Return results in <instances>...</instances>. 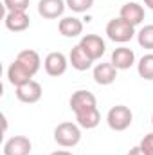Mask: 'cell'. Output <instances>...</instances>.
Masks as SVG:
<instances>
[{
    "mask_svg": "<svg viewBox=\"0 0 153 155\" xmlns=\"http://www.w3.org/2000/svg\"><path fill=\"white\" fill-rule=\"evenodd\" d=\"M128 155H146V153L141 150V146H133V148L128 152Z\"/></svg>",
    "mask_w": 153,
    "mask_h": 155,
    "instance_id": "obj_24",
    "label": "cell"
},
{
    "mask_svg": "<svg viewBox=\"0 0 153 155\" xmlns=\"http://www.w3.org/2000/svg\"><path fill=\"white\" fill-rule=\"evenodd\" d=\"M115 78H117V69L114 67L112 61L110 63H97L94 67V81L97 85H103V87L112 85Z\"/></svg>",
    "mask_w": 153,
    "mask_h": 155,
    "instance_id": "obj_15",
    "label": "cell"
},
{
    "mask_svg": "<svg viewBox=\"0 0 153 155\" xmlns=\"http://www.w3.org/2000/svg\"><path fill=\"white\" fill-rule=\"evenodd\" d=\"M4 25L11 33H22L31 25V18L25 11H7L4 18Z\"/></svg>",
    "mask_w": 153,
    "mask_h": 155,
    "instance_id": "obj_9",
    "label": "cell"
},
{
    "mask_svg": "<svg viewBox=\"0 0 153 155\" xmlns=\"http://www.w3.org/2000/svg\"><path fill=\"white\" fill-rule=\"evenodd\" d=\"M137 72L139 76L146 81H153V52L150 54H144L139 63H137Z\"/></svg>",
    "mask_w": 153,
    "mask_h": 155,
    "instance_id": "obj_19",
    "label": "cell"
},
{
    "mask_svg": "<svg viewBox=\"0 0 153 155\" xmlns=\"http://www.w3.org/2000/svg\"><path fill=\"white\" fill-rule=\"evenodd\" d=\"M139 146H141V150L146 155H153V132L151 134H146V135L142 137V141H141Z\"/></svg>",
    "mask_w": 153,
    "mask_h": 155,
    "instance_id": "obj_23",
    "label": "cell"
},
{
    "mask_svg": "<svg viewBox=\"0 0 153 155\" xmlns=\"http://www.w3.org/2000/svg\"><path fill=\"white\" fill-rule=\"evenodd\" d=\"M7 79H9V83L11 85H15V87H20V85H24L25 81H29V79H33V76L15 60L11 65H9V69H7Z\"/></svg>",
    "mask_w": 153,
    "mask_h": 155,
    "instance_id": "obj_17",
    "label": "cell"
},
{
    "mask_svg": "<svg viewBox=\"0 0 153 155\" xmlns=\"http://www.w3.org/2000/svg\"><path fill=\"white\" fill-rule=\"evenodd\" d=\"M70 110L74 114H79V112H85V110H90V108H96L97 107V99L92 92L88 90H76L72 96H70Z\"/></svg>",
    "mask_w": 153,
    "mask_h": 155,
    "instance_id": "obj_6",
    "label": "cell"
},
{
    "mask_svg": "<svg viewBox=\"0 0 153 155\" xmlns=\"http://www.w3.org/2000/svg\"><path fill=\"white\" fill-rule=\"evenodd\" d=\"M58 31L65 36V38H76L83 33V22L76 16H65L60 20L58 24Z\"/></svg>",
    "mask_w": 153,
    "mask_h": 155,
    "instance_id": "obj_16",
    "label": "cell"
},
{
    "mask_svg": "<svg viewBox=\"0 0 153 155\" xmlns=\"http://www.w3.org/2000/svg\"><path fill=\"white\" fill-rule=\"evenodd\" d=\"M151 124H153V116H151Z\"/></svg>",
    "mask_w": 153,
    "mask_h": 155,
    "instance_id": "obj_27",
    "label": "cell"
},
{
    "mask_svg": "<svg viewBox=\"0 0 153 155\" xmlns=\"http://www.w3.org/2000/svg\"><path fill=\"white\" fill-rule=\"evenodd\" d=\"M31 0H4L7 11H27Z\"/></svg>",
    "mask_w": 153,
    "mask_h": 155,
    "instance_id": "obj_22",
    "label": "cell"
},
{
    "mask_svg": "<svg viewBox=\"0 0 153 155\" xmlns=\"http://www.w3.org/2000/svg\"><path fill=\"white\" fill-rule=\"evenodd\" d=\"M132 121H133V114L124 105H115L106 114V123L115 132H124L126 128H130Z\"/></svg>",
    "mask_w": 153,
    "mask_h": 155,
    "instance_id": "obj_3",
    "label": "cell"
},
{
    "mask_svg": "<svg viewBox=\"0 0 153 155\" xmlns=\"http://www.w3.org/2000/svg\"><path fill=\"white\" fill-rule=\"evenodd\" d=\"M69 63L79 71V72H83V71H88L90 67H92V63H94V60L85 52V49L77 43L72 47V51H70V54H69Z\"/></svg>",
    "mask_w": 153,
    "mask_h": 155,
    "instance_id": "obj_14",
    "label": "cell"
},
{
    "mask_svg": "<svg viewBox=\"0 0 153 155\" xmlns=\"http://www.w3.org/2000/svg\"><path fill=\"white\" fill-rule=\"evenodd\" d=\"M15 88H16L15 94H16L18 101H22V103H29V105L38 103L40 99H41V94H43L41 85H40L38 81H34V79H29V81H25L24 85L15 87Z\"/></svg>",
    "mask_w": 153,
    "mask_h": 155,
    "instance_id": "obj_5",
    "label": "cell"
},
{
    "mask_svg": "<svg viewBox=\"0 0 153 155\" xmlns=\"http://www.w3.org/2000/svg\"><path fill=\"white\" fill-rule=\"evenodd\" d=\"M79 45L85 49V52L96 61V60H99L103 54H105V51H106V45H105V40L101 38L99 35H85L81 41H79Z\"/></svg>",
    "mask_w": 153,
    "mask_h": 155,
    "instance_id": "obj_7",
    "label": "cell"
},
{
    "mask_svg": "<svg viewBox=\"0 0 153 155\" xmlns=\"http://www.w3.org/2000/svg\"><path fill=\"white\" fill-rule=\"evenodd\" d=\"M144 4H146V5H148V7L153 11V0H144Z\"/></svg>",
    "mask_w": 153,
    "mask_h": 155,
    "instance_id": "obj_26",
    "label": "cell"
},
{
    "mask_svg": "<svg viewBox=\"0 0 153 155\" xmlns=\"http://www.w3.org/2000/svg\"><path fill=\"white\" fill-rule=\"evenodd\" d=\"M106 36L115 41V43H126L135 36V27L132 24H128L126 20L119 18H112L106 24Z\"/></svg>",
    "mask_w": 153,
    "mask_h": 155,
    "instance_id": "obj_2",
    "label": "cell"
},
{
    "mask_svg": "<svg viewBox=\"0 0 153 155\" xmlns=\"http://www.w3.org/2000/svg\"><path fill=\"white\" fill-rule=\"evenodd\" d=\"M43 67H45V72L52 78L63 76L67 72V67H69V60L63 52L56 51V52H49L43 60Z\"/></svg>",
    "mask_w": 153,
    "mask_h": 155,
    "instance_id": "obj_4",
    "label": "cell"
},
{
    "mask_svg": "<svg viewBox=\"0 0 153 155\" xmlns=\"http://www.w3.org/2000/svg\"><path fill=\"white\" fill-rule=\"evenodd\" d=\"M137 41L142 49H153V24L144 25L137 33Z\"/></svg>",
    "mask_w": 153,
    "mask_h": 155,
    "instance_id": "obj_20",
    "label": "cell"
},
{
    "mask_svg": "<svg viewBox=\"0 0 153 155\" xmlns=\"http://www.w3.org/2000/svg\"><path fill=\"white\" fill-rule=\"evenodd\" d=\"M67 7V2L65 0H40L38 2V13L40 16L47 18V20H54V18H60L63 15Z\"/></svg>",
    "mask_w": 153,
    "mask_h": 155,
    "instance_id": "obj_10",
    "label": "cell"
},
{
    "mask_svg": "<svg viewBox=\"0 0 153 155\" xmlns=\"http://www.w3.org/2000/svg\"><path fill=\"white\" fill-rule=\"evenodd\" d=\"M33 152V143L25 135H15L5 141L4 155H29Z\"/></svg>",
    "mask_w": 153,
    "mask_h": 155,
    "instance_id": "obj_8",
    "label": "cell"
},
{
    "mask_svg": "<svg viewBox=\"0 0 153 155\" xmlns=\"http://www.w3.org/2000/svg\"><path fill=\"white\" fill-rule=\"evenodd\" d=\"M76 121L81 128L92 130V128H96L101 123V114H99V110L96 107V108H90V110H85V112L76 114Z\"/></svg>",
    "mask_w": 153,
    "mask_h": 155,
    "instance_id": "obj_18",
    "label": "cell"
},
{
    "mask_svg": "<svg viewBox=\"0 0 153 155\" xmlns=\"http://www.w3.org/2000/svg\"><path fill=\"white\" fill-rule=\"evenodd\" d=\"M65 2H67V7L74 13H86L94 5V0H65Z\"/></svg>",
    "mask_w": 153,
    "mask_h": 155,
    "instance_id": "obj_21",
    "label": "cell"
},
{
    "mask_svg": "<svg viewBox=\"0 0 153 155\" xmlns=\"http://www.w3.org/2000/svg\"><path fill=\"white\" fill-rule=\"evenodd\" d=\"M119 16L135 27V25H139V24L144 20V7L139 5L137 2H128V4H124V5L121 7Z\"/></svg>",
    "mask_w": 153,
    "mask_h": 155,
    "instance_id": "obj_13",
    "label": "cell"
},
{
    "mask_svg": "<svg viewBox=\"0 0 153 155\" xmlns=\"http://www.w3.org/2000/svg\"><path fill=\"white\" fill-rule=\"evenodd\" d=\"M54 141L61 148H74L81 141V126L70 121L60 123L54 128Z\"/></svg>",
    "mask_w": 153,
    "mask_h": 155,
    "instance_id": "obj_1",
    "label": "cell"
},
{
    "mask_svg": "<svg viewBox=\"0 0 153 155\" xmlns=\"http://www.w3.org/2000/svg\"><path fill=\"white\" fill-rule=\"evenodd\" d=\"M31 76H34L36 72L40 71V67H41V60H40V54L36 51H33V49H25V51H20L18 54H16V58H15Z\"/></svg>",
    "mask_w": 153,
    "mask_h": 155,
    "instance_id": "obj_11",
    "label": "cell"
},
{
    "mask_svg": "<svg viewBox=\"0 0 153 155\" xmlns=\"http://www.w3.org/2000/svg\"><path fill=\"white\" fill-rule=\"evenodd\" d=\"M49 155H72V152H67V150H58V152H52Z\"/></svg>",
    "mask_w": 153,
    "mask_h": 155,
    "instance_id": "obj_25",
    "label": "cell"
},
{
    "mask_svg": "<svg viewBox=\"0 0 153 155\" xmlns=\"http://www.w3.org/2000/svg\"><path fill=\"white\" fill-rule=\"evenodd\" d=\"M110 61L114 63V67L117 71H126V69H130L135 63V52L130 47H124V45L117 47L112 52V60Z\"/></svg>",
    "mask_w": 153,
    "mask_h": 155,
    "instance_id": "obj_12",
    "label": "cell"
}]
</instances>
